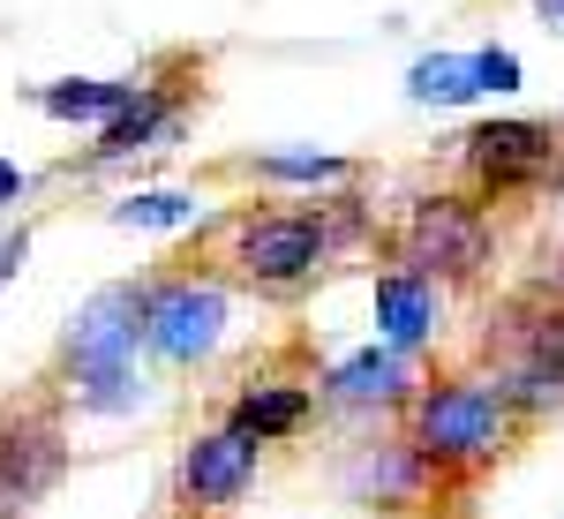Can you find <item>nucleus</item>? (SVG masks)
Returning a JSON list of instances; mask_svg holds the SVG:
<instances>
[{
    "mask_svg": "<svg viewBox=\"0 0 564 519\" xmlns=\"http://www.w3.org/2000/svg\"><path fill=\"white\" fill-rule=\"evenodd\" d=\"M512 436V407L489 377H444L406 399V452L422 467H481Z\"/></svg>",
    "mask_w": 564,
    "mask_h": 519,
    "instance_id": "f257e3e1",
    "label": "nucleus"
},
{
    "mask_svg": "<svg viewBox=\"0 0 564 519\" xmlns=\"http://www.w3.org/2000/svg\"><path fill=\"white\" fill-rule=\"evenodd\" d=\"M135 294H143V346L159 361H174V369L212 361V346L226 339V286L218 279L174 271V279H151Z\"/></svg>",
    "mask_w": 564,
    "mask_h": 519,
    "instance_id": "f03ea898",
    "label": "nucleus"
},
{
    "mask_svg": "<svg viewBox=\"0 0 564 519\" xmlns=\"http://www.w3.org/2000/svg\"><path fill=\"white\" fill-rule=\"evenodd\" d=\"M489 218H481V204H467V196H422L414 204V218H406V271L414 279H475L481 263H489Z\"/></svg>",
    "mask_w": 564,
    "mask_h": 519,
    "instance_id": "7ed1b4c3",
    "label": "nucleus"
},
{
    "mask_svg": "<svg viewBox=\"0 0 564 519\" xmlns=\"http://www.w3.org/2000/svg\"><path fill=\"white\" fill-rule=\"evenodd\" d=\"M234 263L257 279V286H294L324 263V226L302 212H263L234 226Z\"/></svg>",
    "mask_w": 564,
    "mask_h": 519,
    "instance_id": "20e7f679",
    "label": "nucleus"
},
{
    "mask_svg": "<svg viewBox=\"0 0 564 519\" xmlns=\"http://www.w3.org/2000/svg\"><path fill=\"white\" fill-rule=\"evenodd\" d=\"M135 346H143V294L135 286H98L76 324H68V377H90V369H129Z\"/></svg>",
    "mask_w": 564,
    "mask_h": 519,
    "instance_id": "39448f33",
    "label": "nucleus"
},
{
    "mask_svg": "<svg viewBox=\"0 0 564 519\" xmlns=\"http://www.w3.org/2000/svg\"><path fill=\"white\" fill-rule=\"evenodd\" d=\"M68 467V444L45 414H8L0 422V519H23L31 497H45Z\"/></svg>",
    "mask_w": 564,
    "mask_h": 519,
    "instance_id": "423d86ee",
    "label": "nucleus"
},
{
    "mask_svg": "<svg viewBox=\"0 0 564 519\" xmlns=\"http://www.w3.org/2000/svg\"><path fill=\"white\" fill-rule=\"evenodd\" d=\"M257 444L234 430H204L188 452H181V497H188V512L218 519L226 505H241V489L257 482Z\"/></svg>",
    "mask_w": 564,
    "mask_h": 519,
    "instance_id": "0eeeda50",
    "label": "nucleus"
},
{
    "mask_svg": "<svg viewBox=\"0 0 564 519\" xmlns=\"http://www.w3.org/2000/svg\"><path fill=\"white\" fill-rule=\"evenodd\" d=\"M467 166L481 173V188H527L557 166V129L542 121H489L467 136Z\"/></svg>",
    "mask_w": 564,
    "mask_h": 519,
    "instance_id": "6e6552de",
    "label": "nucleus"
},
{
    "mask_svg": "<svg viewBox=\"0 0 564 519\" xmlns=\"http://www.w3.org/2000/svg\"><path fill=\"white\" fill-rule=\"evenodd\" d=\"M324 391H332L339 407H406V399H414V369H406V354H391V346H361V354H347V361L324 377Z\"/></svg>",
    "mask_w": 564,
    "mask_h": 519,
    "instance_id": "1a4fd4ad",
    "label": "nucleus"
},
{
    "mask_svg": "<svg viewBox=\"0 0 564 519\" xmlns=\"http://www.w3.org/2000/svg\"><path fill=\"white\" fill-rule=\"evenodd\" d=\"M377 332H384L391 354H414V346L436 339V286L430 279H414L406 263L377 279Z\"/></svg>",
    "mask_w": 564,
    "mask_h": 519,
    "instance_id": "9d476101",
    "label": "nucleus"
},
{
    "mask_svg": "<svg viewBox=\"0 0 564 519\" xmlns=\"http://www.w3.org/2000/svg\"><path fill=\"white\" fill-rule=\"evenodd\" d=\"M308 407H316V399H308L302 385H257V391H241V399H234V414H226V430L234 436H249V444H279V436H294L308 422Z\"/></svg>",
    "mask_w": 564,
    "mask_h": 519,
    "instance_id": "9b49d317",
    "label": "nucleus"
},
{
    "mask_svg": "<svg viewBox=\"0 0 564 519\" xmlns=\"http://www.w3.org/2000/svg\"><path fill=\"white\" fill-rule=\"evenodd\" d=\"M174 113H181V106L166 98V90H135L129 106L106 121V136H98V151H90V159H129V151H151L159 136L174 129Z\"/></svg>",
    "mask_w": 564,
    "mask_h": 519,
    "instance_id": "f8f14e48",
    "label": "nucleus"
},
{
    "mask_svg": "<svg viewBox=\"0 0 564 519\" xmlns=\"http://www.w3.org/2000/svg\"><path fill=\"white\" fill-rule=\"evenodd\" d=\"M406 98H414V106H467V98H481L475 53H422V61L406 68Z\"/></svg>",
    "mask_w": 564,
    "mask_h": 519,
    "instance_id": "ddd939ff",
    "label": "nucleus"
},
{
    "mask_svg": "<svg viewBox=\"0 0 564 519\" xmlns=\"http://www.w3.org/2000/svg\"><path fill=\"white\" fill-rule=\"evenodd\" d=\"M135 90H143V84H45L39 106L53 113V121H113Z\"/></svg>",
    "mask_w": 564,
    "mask_h": 519,
    "instance_id": "4468645a",
    "label": "nucleus"
},
{
    "mask_svg": "<svg viewBox=\"0 0 564 519\" xmlns=\"http://www.w3.org/2000/svg\"><path fill=\"white\" fill-rule=\"evenodd\" d=\"M68 391H76V407L84 414H135L151 391H143V377H135V361L129 369H90V377H68Z\"/></svg>",
    "mask_w": 564,
    "mask_h": 519,
    "instance_id": "2eb2a0df",
    "label": "nucleus"
},
{
    "mask_svg": "<svg viewBox=\"0 0 564 519\" xmlns=\"http://www.w3.org/2000/svg\"><path fill=\"white\" fill-rule=\"evenodd\" d=\"M188 218H196V196H181V188H151V196L113 204V226H188Z\"/></svg>",
    "mask_w": 564,
    "mask_h": 519,
    "instance_id": "dca6fc26",
    "label": "nucleus"
},
{
    "mask_svg": "<svg viewBox=\"0 0 564 519\" xmlns=\"http://www.w3.org/2000/svg\"><path fill=\"white\" fill-rule=\"evenodd\" d=\"M263 181H339L347 173V159H324V151H271V159H257Z\"/></svg>",
    "mask_w": 564,
    "mask_h": 519,
    "instance_id": "f3484780",
    "label": "nucleus"
},
{
    "mask_svg": "<svg viewBox=\"0 0 564 519\" xmlns=\"http://www.w3.org/2000/svg\"><path fill=\"white\" fill-rule=\"evenodd\" d=\"M475 84L481 90H520V53H505V45L475 53Z\"/></svg>",
    "mask_w": 564,
    "mask_h": 519,
    "instance_id": "a211bd4d",
    "label": "nucleus"
},
{
    "mask_svg": "<svg viewBox=\"0 0 564 519\" xmlns=\"http://www.w3.org/2000/svg\"><path fill=\"white\" fill-rule=\"evenodd\" d=\"M23 257H31V234H15V241H0V286L23 271Z\"/></svg>",
    "mask_w": 564,
    "mask_h": 519,
    "instance_id": "6ab92c4d",
    "label": "nucleus"
},
{
    "mask_svg": "<svg viewBox=\"0 0 564 519\" xmlns=\"http://www.w3.org/2000/svg\"><path fill=\"white\" fill-rule=\"evenodd\" d=\"M15 196H23V173H15L8 159H0V204H15Z\"/></svg>",
    "mask_w": 564,
    "mask_h": 519,
    "instance_id": "aec40b11",
    "label": "nucleus"
},
{
    "mask_svg": "<svg viewBox=\"0 0 564 519\" xmlns=\"http://www.w3.org/2000/svg\"><path fill=\"white\" fill-rule=\"evenodd\" d=\"M534 15H542V23H557V31H564V0H534Z\"/></svg>",
    "mask_w": 564,
    "mask_h": 519,
    "instance_id": "412c9836",
    "label": "nucleus"
},
{
    "mask_svg": "<svg viewBox=\"0 0 564 519\" xmlns=\"http://www.w3.org/2000/svg\"><path fill=\"white\" fill-rule=\"evenodd\" d=\"M557 286H564V271H557Z\"/></svg>",
    "mask_w": 564,
    "mask_h": 519,
    "instance_id": "4be33fe9",
    "label": "nucleus"
}]
</instances>
